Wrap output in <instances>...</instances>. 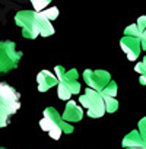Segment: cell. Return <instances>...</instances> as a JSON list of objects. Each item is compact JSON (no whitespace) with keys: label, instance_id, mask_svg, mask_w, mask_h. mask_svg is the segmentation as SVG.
<instances>
[{"label":"cell","instance_id":"obj_1","mask_svg":"<svg viewBox=\"0 0 146 149\" xmlns=\"http://www.w3.org/2000/svg\"><path fill=\"white\" fill-rule=\"evenodd\" d=\"M16 25L22 29V35L29 40L37 37H50L54 34V26L50 19L44 16L42 12L37 10H21L15 16Z\"/></svg>","mask_w":146,"mask_h":149},{"label":"cell","instance_id":"obj_2","mask_svg":"<svg viewBox=\"0 0 146 149\" xmlns=\"http://www.w3.org/2000/svg\"><path fill=\"white\" fill-rule=\"evenodd\" d=\"M40 127L41 130L47 132L53 140H58L63 133H73V126L69 121H66L53 107L44 110L42 118L40 120Z\"/></svg>","mask_w":146,"mask_h":149},{"label":"cell","instance_id":"obj_3","mask_svg":"<svg viewBox=\"0 0 146 149\" xmlns=\"http://www.w3.org/2000/svg\"><path fill=\"white\" fill-rule=\"evenodd\" d=\"M54 73L58 79V98L60 100H70L72 95L79 94L81 92V84L78 82L79 79V73L76 69H70L66 70L63 66H56L54 67Z\"/></svg>","mask_w":146,"mask_h":149},{"label":"cell","instance_id":"obj_4","mask_svg":"<svg viewBox=\"0 0 146 149\" xmlns=\"http://www.w3.org/2000/svg\"><path fill=\"white\" fill-rule=\"evenodd\" d=\"M79 102H81V105H83L86 108L88 117H91V118H101L107 113L102 94L92 88H86L85 94L79 97Z\"/></svg>","mask_w":146,"mask_h":149},{"label":"cell","instance_id":"obj_5","mask_svg":"<svg viewBox=\"0 0 146 149\" xmlns=\"http://www.w3.org/2000/svg\"><path fill=\"white\" fill-rule=\"evenodd\" d=\"M22 51L16 48L13 41H0V73H8L18 67Z\"/></svg>","mask_w":146,"mask_h":149},{"label":"cell","instance_id":"obj_6","mask_svg":"<svg viewBox=\"0 0 146 149\" xmlns=\"http://www.w3.org/2000/svg\"><path fill=\"white\" fill-rule=\"evenodd\" d=\"M83 81L86 82L88 88H92L95 91H102L111 81V74L107 72V70H102V69H98V70H91V69H86L83 72Z\"/></svg>","mask_w":146,"mask_h":149},{"label":"cell","instance_id":"obj_7","mask_svg":"<svg viewBox=\"0 0 146 149\" xmlns=\"http://www.w3.org/2000/svg\"><path fill=\"white\" fill-rule=\"evenodd\" d=\"M120 47H121V50L124 51V54L127 56V58L130 61H134V60L139 58L140 50H142L140 38L130 37V35H123V38L120 40Z\"/></svg>","mask_w":146,"mask_h":149},{"label":"cell","instance_id":"obj_8","mask_svg":"<svg viewBox=\"0 0 146 149\" xmlns=\"http://www.w3.org/2000/svg\"><path fill=\"white\" fill-rule=\"evenodd\" d=\"M21 108V102L18 101H5L0 100V127H6L10 121V117Z\"/></svg>","mask_w":146,"mask_h":149},{"label":"cell","instance_id":"obj_9","mask_svg":"<svg viewBox=\"0 0 146 149\" xmlns=\"http://www.w3.org/2000/svg\"><path fill=\"white\" fill-rule=\"evenodd\" d=\"M37 82H38V91L47 92L48 89H51L53 86H56L58 84V79L56 76V73H53L50 70H41L37 74Z\"/></svg>","mask_w":146,"mask_h":149},{"label":"cell","instance_id":"obj_10","mask_svg":"<svg viewBox=\"0 0 146 149\" xmlns=\"http://www.w3.org/2000/svg\"><path fill=\"white\" fill-rule=\"evenodd\" d=\"M61 117L69 121V123H75V121H81L82 117H83V110L81 108V105H78L75 101H69L66 108H64V113L61 114Z\"/></svg>","mask_w":146,"mask_h":149},{"label":"cell","instance_id":"obj_11","mask_svg":"<svg viewBox=\"0 0 146 149\" xmlns=\"http://www.w3.org/2000/svg\"><path fill=\"white\" fill-rule=\"evenodd\" d=\"M121 145H123V148H145L146 149V140L142 137L139 130H133V132L127 133L123 137Z\"/></svg>","mask_w":146,"mask_h":149},{"label":"cell","instance_id":"obj_12","mask_svg":"<svg viewBox=\"0 0 146 149\" xmlns=\"http://www.w3.org/2000/svg\"><path fill=\"white\" fill-rule=\"evenodd\" d=\"M19 97H21L19 92L13 86L0 82V100H5V101H18Z\"/></svg>","mask_w":146,"mask_h":149},{"label":"cell","instance_id":"obj_13","mask_svg":"<svg viewBox=\"0 0 146 149\" xmlns=\"http://www.w3.org/2000/svg\"><path fill=\"white\" fill-rule=\"evenodd\" d=\"M134 70L139 73V82L140 85H146V56L143 57L142 61H139L136 66H134Z\"/></svg>","mask_w":146,"mask_h":149},{"label":"cell","instance_id":"obj_14","mask_svg":"<svg viewBox=\"0 0 146 149\" xmlns=\"http://www.w3.org/2000/svg\"><path fill=\"white\" fill-rule=\"evenodd\" d=\"M102 97H104V102H105V111L115 113L118 110V101L115 100V97H108V95H102Z\"/></svg>","mask_w":146,"mask_h":149},{"label":"cell","instance_id":"obj_15","mask_svg":"<svg viewBox=\"0 0 146 149\" xmlns=\"http://www.w3.org/2000/svg\"><path fill=\"white\" fill-rule=\"evenodd\" d=\"M117 91H118V86L114 81H110V84L101 91L102 95H108V97H115L117 95Z\"/></svg>","mask_w":146,"mask_h":149},{"label":"cell","instance_id":"obj_16","mask_svg":"<svg viewBox=\"0 0 146 149\" xmlns=\"http://www.w3.org/2000/svg\"><path fill=\"white\" fill-rule=\"evenodd\" d=\"M31 3H32L34 10L41 12V10H44V9L51 3V0H31Z\"/></svg>","mask_w":146,"mask_h":149},{"label":"cell","instance_id":"obj_17","mask_svg":"<svg viewBox=\"0 0 146 149\" xmlns=\"http://www.w3.org/2000/svg\"><path fill=\"white\" fill-rule=\"evenodd\" d=\"M124 35H130V37H137V38H140L142 31L137 28L136 24H131V25H129V26L124 29Z\"/></svg>","mask_w":146,"mask_h":149},{"label":"cell","instance_id":"obj_18","mask_svg":"<svg viewBox=\"0 0 146 149\" xmlns=\"http://www.w3.org/2000/svg\"><path fill=\"white\" fill-rule=\"evenodd\" d=\"M42 13H44V16L47 18V19H50L51 22L58 16V9L56 8V6H53V8H50V9H44V10H41Z\"/></svg>","mask_w":146,"mask_h":149},{"label":"cell","instance_id":"obj_19","mask_svg":"<svg viewBox=\"0 0 146 149\" xmlns=\"http://www.w3.org/2000/svg\"><path fill=\"white\" fill-rule=\"evenodd\" d=\"M137 130H139V133L142 134V137L146 140V117H143V118L139 121V124H137Z\"/></svg>","mask_w":146,"mask_h":149},{"label":"cell","instance_id":"obj_20","mask_svg":"<svg viewBox=\"0 0 146 149\" xmlns=\"http://www.w3.org/2000/svg\"><path fill=\"white\" fill-rule=\"evenodd\" d=\"M136 25H137V28H139V29L143 32V31L146 29V16H140V18L137 19Z\"/></svg>","mask_w":146,"mask_h":149},{"label":"cell","instance_id":"obj_21","mask_svg":"<svg viewBox=\"0 0 146 149\" xmlns=\"http://www.w3.org/2000/svg\"><path fill=\"white\" fill-rule=\"evenodd\" d=\"M140 44H142V48H145L146 50V29L142 32V35H140Z\"/></svg>","mask_w":146,"mask_h":149},{"label":"cell","instance_id":"obj_22","mask_svg":"<svg viewBox=\"0 0 146 149\" xmlns=\"http://www.w3.org/2000/svg\"><path fill=\"white\" fill-rule=\"evenodd\" d=\"M124 149H145V148H124Z\"/></svg>","mask_w":146,"mask_h":149},{"label":"cell","instance_id":"obj_23","mask_svg":"<svg viewBox=\"0 0 146 149\" xmlns=\"http://www.w3.org/2000/svg\"><path fill=\"white\" fill-rule=\"evenodd\" d=\"M0 149H6V148H2V146H0Z\"/></svg>","mask_w":146,"mask_h":149}]
</instances>
